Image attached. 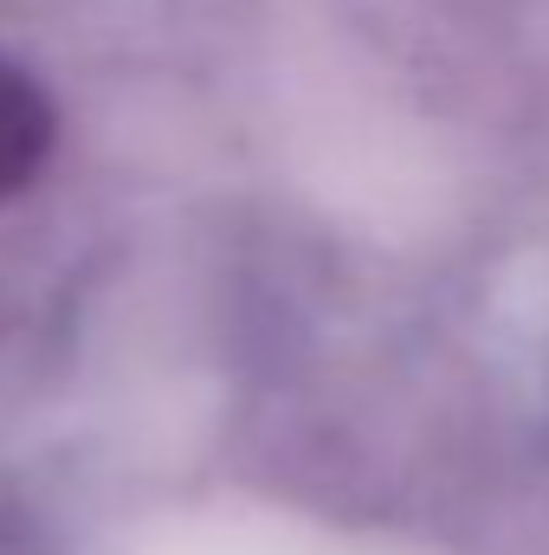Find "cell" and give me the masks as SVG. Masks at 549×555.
Segmentation results:
<instances>
[{
	"instance_id": "6da1fadb",
	"label": "cell",
	"mask_w": 549,
	"mask_h": 555,
	"mask_svg": "<svg viewBox=\"0 0 549 555\" xmlns=\"http://www.w3.org/2000/svg\"><path fill=\"white\" fill-rule=\"evenodd\" d=\"M52 137H59V117H52L46 91H39L26 72H13V65L0 59V201L20 194V188L46 168Z\"/></svg>"
}]
</instances>
